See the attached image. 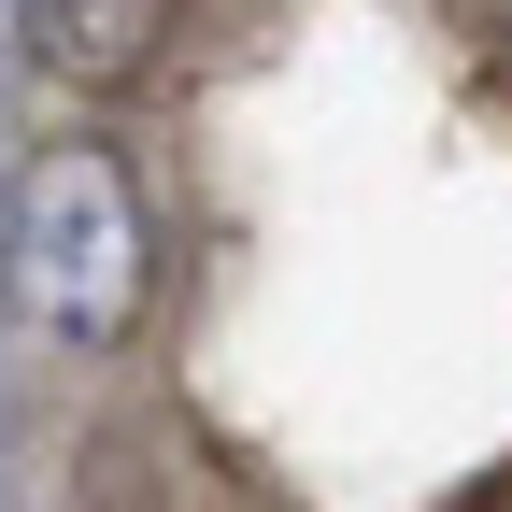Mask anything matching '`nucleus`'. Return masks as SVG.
<instances>
[{
    "instance_id": "f03ea898",
    "label": "nucleus",
    "mask_w": 512,
    "mask_h": 512,
    "mask_svg": "<svg viewBox=\"0 0 512 512\" xmlns=\"http://www.w3.org/2000/svg\"><path fill=\"white\" fill-rule=\"evenodd\" d=\"M171 15L185 0H29V57L57 86H128V72H157Z\"/></svg>"
},
{
    "instance_id": "f257e3e1",
    "label": "nucleus",
    "mask_w": 512,
    "mask_h": 512,
    "mask_svg": "<svg viewBox=\"0 0 512 512\" xmlns=\"http://www.w3.org/2000/svg\"><path fill=\"white\" fill-rule=\"evenodd\" d=\"M0 299H15L29 342H72L114 356L157 299V228H143V185H128L114 143H43L0 200Z\"/></svg>"
}]
</instances>
